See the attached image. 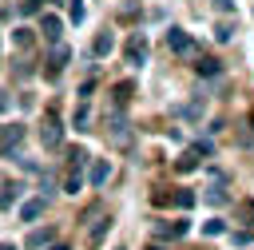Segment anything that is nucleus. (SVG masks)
<instances>
[{
  "label": "nucleus",
  "mask_w": 254,
  "mask_h": 250,
  "mask_svg": "<svg viewBox=\"0 0 254 250\" xmlns=\"http://www.w3.org/2000/svg\"><path fill=\"white\" fill-rule=\"evenodd\" d=\"M48 250H67V246H64V242H52V246H48Z\"/></svg>",
  "instance_id": "nucleus-31"
},
{
  "label": "nucleus",
  "mask_w": 254,
  "mask_h": 250,
  "mask_svg": "<svg viewBox=\"0 0 254 250\" xmlns=\"http://www.w3.org/2000/svg\"><path fill=\"white\" fill-rule=\"evenodd\" d=\"M190 230V222L187 218H179V222H167V226H159V238H183Z\"/></svg>",
  "instance_id": "nucleus-12"
},
{
  "label": "nucleus",
  "mask_w": 254,
  "mask_h": 250,
  "mask_svg": "<svg viewBox=\"0 0 254 250\" xmlns=\"http://www.w3.org/2000/svg\"><path fill=\"white\" fill-rule=\"evenodd\" d=\"M40 143H44L48 151H56V147L64 143V127L56 123V115H48V119H44V127H40Z\"/></svg>",
  "instance_id": "nucleus-2"
},
{
  "label": "nucleus",
  "mask_w": 254,
  "mask_h": 250,
  "mask_svg": "<svg viewBox=\"0 0 254 250\" xmlns=\"http://www.w3.org/2000/svg\"><path fill=\"white\" fill-rule=\"evenodd\" d=\"M115 52V36L111 32H103V36H95V56L103 60V56H111Z\"/></svg>",
  "instance_id": "nucleus-13"
},
{
  "label": "nucleus",
  "mask_w": 254,
  "mask_h": 250,
  "mask_svg": "<svg viewBox=\"0 0 254 250\" xmlns=\"http://www.w3.org/2000/svg\"><path fill=\"white\" fill-rule=\"evenodd\" d=\"M202 198H206L210 206H222V202H226V190H222V187H206V194H202Z\"/></svg>",
  "instance_id": "nucleus-22"
},
{
  "label": "nucleus",
  "mask_w": 254,
  "mask_h": 250,
  "mask_svg": "<svg viewBox=\"0 0 254 250\" xmlns=\"http://www.w3.org/2000/svg\"><path fill=\"white\" fill-rule=\"evenodd\" d=\"M20 198V187H4L0 190V206H8V202H16Z\"/></svg>",
  "instance_id": "nucleus-26"
},
{
  "label": "nucleus",
  "mask_w": 254,
  "mask_h": 250,
  "mask_svg": "<svg viewBox=\"0 0 254 250\" xmlns=\"http://www.w3.org/2000/svg\"><path fill=\"white\" fill-rule=\"evenodd\" d=\"M87 119H91V111H87V99H79V111H75V131H87Z\"/></svg>",
  "instance_id": "nucleus-21"
},
{
  "label": "nucleus",
  "mask_w": 254,
  "mask_h": 250,
  "mask_svg": "<svg viewBox=\"0 0 254 250\" xmlns=\"http://www.w3.org/2000/svg\"><path fill=\"white\" fill-rule=\"evenodd\" d=\"M40 214H44V194H40V198H28V202L20 206V218H24V222H36Z\"/></svg>",
  "instance_id": "nucleus-11"
},
{
  "label": "nucleus",
  "mask_w": 254,
  "mask_h": 250,
  "mask_svg": "<svg viewBox=\"0 0 254 250\" xmlns=\"http://www.w3.org/2000/svg\"><path fill=\"white\" fill-rule=\"evenodd\" d=\"M175 206H179V210H190V206H194V190H179V194H175Z\"/></svg>",
  "instance_id": "nucleus-23"
},
{
  "label": "nucleus",
  "mask_w": 254,
  "mask_h": 250,
  "mask_svg": "<svg viewBox=\"0 0 254 250\" xmlns=\"http://www.w3.org/2000/svg\"><path fill=\"white\" fill-rule=\"evenodd\" d=\"M64 190H67V194H79V190H83V175H79V171H71V175L64 179Z\"/></svg>",
  "instance_id": "nucleus-17"
},
{
  "label": "nucleus",
  "mask_w": 254,
  "mask_h": 250,
  "mask_svg": "<svg viewBox=\"0 0 254 250\" xmlns=\"http://www.w3.org/2000/svg\"><path fill=\"white\" fill-rule=\"evenodd\" d=\"M107 131L115 135V143H127V115H123V107H115L107 115Z\"/></svg>",
  "instance_id": "nucleus-7"
},
{
  "label": "nucleus",
  "mask_w": 254,
  "mask_h": 250,
  "mask_svg": "<svg viewBox=\"0 0 254 250\" xmlns=\"http://www.w3.org/2000/svg\"><path fill=\"white\" fill-rule=\"evenodd\" d=\"M12 40H16L20 48H32V28H16V32H12Z\"/></svg>",
  "instance_id": "nucleus-24"
},
{
  "label": "nucleus",
  "mask_w": 254,
  "mask_h": 250,
  "mask_svg": "<svg viewBox=\"0 0 254 250\" xmlns=\"http://www.w3.org/2000/svg\"><path fill=\"white\" fill-rule=\"evenodd\" d=\"M119 250H123V246H119Z\"/></svg>",
  "instance_id": "nucleus-35"
},
{
  "label": "nucleus",
  "mask_w": 254,
  "mask_h": 250,
  "mask_svg": "<svg viewBox=\"0 0 254 250\" xmlns=\"http://www.w3.org/2000/svg\"><path fill=\"white\" fill-rule=\"evenodd\" d=\"M111 226V218H99L95 226H91V234H87V246H99V238H103V230Z\"/></svg>",
  "instance_id": "nucleus-19"
},
{
  "label": "nucleus",
  "mask_w": 254,
  "mask_h": 250,
  "mask_svg": "<svg viewBox=\"0 0 254 250\" xmlns=\"http://www.w3.org/2000/svg\"><path fill=\"white\" fill-rule=\"evenodd\" d=\"M0 250H16V246H12V242H0Z\"/></svg>",
  "instance_id": "nucleus-32"
},
{
  "label": "nucleus",
  "mask_w": 254,
  "mask_h": 250,
  "mask_svg": "<svg viewBox=\"0 0 254 250\" xmlns=\"http://www.w3.org/2000/svg\"><path fill=\"white\" fill-rule=\"evenodd\" d=\"M202 234L206 238H218V234H226V222L222 218H210V222H202Z\"/></svg>",
  "instance_id": "nucleus-18"
},
{
  "label": "nucleus",
  "mask_w": 254,
  "mask_h": 250,
  "mask_svg": "<svg viewBox=\"0 0 254 250\" xmlns=\"http://www.w3.org/2000/svg\"><path fill=\"white\" fill-rule=\"evenodd\" d=\"M135 95V83L131 79H123V83H115L111 87V99H115V107H127V99Z\"/></svg>",
  "instance_id": "nucleus-10"
},
{
  "label": "nucleus",
  "mask_w": 254,
  "mask_h": 250,
  "mask_svg": "<svg viewBox=\"0 0 254 250\" xmlns=\"http://www.w3.org/2000/svg\"><path fill=\"white\" fill-rule=\"evenodd\" d=\"M167 48L179 52V56H190V52H194V40H190L183 28H167Z\"/></svg>",
  "instance_id": "nucleus-3"
},
{
  "label": "nucleus",
  "mask_w": 254,
  "mask_h": 250,
  "mask_svg": "<svg viewBox=\"0 0 254 250\" xmlns=\"http://www.w3.org/2000/svg\"><path fill=\"white\" fill-rule=\"evenodd\" d=\"M56 242V230L52 226H44V230H32L28 234V250H44V246H52Z\"/></svg>",
  "instance_id": "nucleus-8"
},
{
  "label": "nucleus",
  "mask_w": 254,
  "mask_h": 250,
  "mask_svg": "<svg viewBox=\"0 0 254 250\" xmlns=\"http://www.w3.org/2000/svg\"><path fill=\"white\" fill-rule=\"evenodd\" d=\"M194 71H198V75H218V71H222V63H218V60H210V56H202V60L194 63Z\"/></svg>",
  "instance_id": "nucleus-14"
},
{
  "label": "nucleus",
  "mask_w": 254,
  "mask_h": 250,
  "mask_svg": "<svg viewBox=\"0 0 254 250\" xmlns=\"http://www.w3.org/2000/svg\"><path fill=\"white\" fill-rule=\"evenodd\" d=\"M67 16H71V24H83V16H87L83 0H71V4H67Z\"/></svg>",
  "instance_id": "nucleus-20"
},
{
  "label": "nucleus",
  "mask_w": 254,
  "mask_h": 250,
  "mask_svg": "<svg viewBox=\"0 0 254 250\" xmlns=\"http://www.w3.org/2000/svg\"><path fill=\"white\" fill-rule=\"evenodd\" d=\"M214 36H218V40H230V36H234V28H230V24H218V28H214Z\"/></svg>",
  "instance_id": "nucleus-27"
},
{
  "label": "nucleus",
  "mask_w": 254,
  "mask_h": 250,
  "mask_svg": "<svg viewBox=\"0 0 254 250\" xmlns=\"http://www.w3.org/2000/svg\"><path fill=\"white\" fill-rule=\"evenodd\" d=\"M4 107H8V99H4V95H0V111H4Z\"/></svg>",
  "instance_id": "nucleus-33"
},
{
  "label": "nucleus",
  "mask_w": 254,
  "mask_h": 250,
  "mask_svg": "<svg viewBox=\"0 0 254 250\" xmlns=\"http://www.w3.org/2000/svg\"><path fill=\"white\" fill-rule=\"evenodd\" d=\"M190 155H194V159H210V155H214V143L198 139V143H190Z\"/></svg>",
  "instance_id": "nucleus-15"
},
{
  "label": "nucleus",
  "mask_w": 254,
  "mask_h": 250,
  "mask_svg": "<svg viewBox=\"0 0 254 250\" xmlns=\"http://www.w3.org/2000/svg\"><path fill=\"white\" fill-rule=\"evenodd\" d=\"M40 32H44V40H48V44H60V36H64V20H60V16H52V12H44Z\"/></svg>",
  "instance_id": "nucleus-6"
},
{
  "label": "nucleus",
  "mask_w": 254,
  "mask_h": 250,
  "mask_svg": "<svg viewBox=\"0 0 254 250\" xmlns=\"http://www.w3.org/2000/svg\"><path fill=\"white\" fill-rule=\"evenodd\" d=\"M36 8H40V0H24V4H20V12H24V16H28V12H36Z\"/></svg>",
  "instance_id": "nucleus-28"
},
{
  "label": "nucleus",
  "mask_w": 254,
  "mask_h": 250,
  "mask_svg": "<svg viewBox=\"0 0 254 250\" xmlns=\"http://www.w3.org/2000/svg\"><path fill=\"white\" fill-rule=\"evenodd\" d=\"M87 179H91V187H103V183L111 179V163H107V159H95V163H91V175H87Z\"/></svg>",
  "instance_id": "nucleus-9"
},
{
  "label": "nucleus",
  "mask_w": 254,
  "mask_h": 250,
  "mask_svg": "<svg viewBox=\"0 0 254 250\" xmlns=\"http://www.w3.org/2000/svg\"><path fill=\"white\" fill-rule=\"evenodd\" d=\"M147 250H163V246H147Z\"/></svg>",
  "instance_id": "nucleus-34"
},
{
  "label": "nucleus",
  "mask_w": 254,
  "mask_h": 250,
  "mask_svg": "<svg viewBox=\"0 0 254 250\" xmlns=\"http://www.w3.org/2000/svg\"><path fill=\"white\" fill-rule=\"evenodd\" d=\"M67 60H71V48H67V44H52V56H48V75L56 79V75L64 71V63H67Z\"/></svg>",
  "instance_id": "nucleus-5"
},
{
  "label": "nucleus",
  "mask_w": 254,
  "mask_h": 250,
  "mask_svg": "<svg viewBox=\"0 0 254 250\" xmlns=\"http://www.w3.org/2000/svg\"><path fill=\"white\" fill-rule=\"evenodd\" d=\"M24 143V127L20 123H8V127H0V155H12L16 159V147Z\"/></svg>",
  "instance_id": "nucleus-1"
},
{
  "label": "nucleus",
  "mask_w": 254,
  "mask_h": 250,
  "mask_svg": "<svg viewBox=\"0 0 254 250\" xmlns=\"http://www.w3.org/2000/svg\"><path fill=\"white\" fill-rule=\"evenodd\" d=\"M175 171H179V175H190V171H198V159H194V155L187 151V155H183V159L175 163Z\"/></svg>",
  "instance_id": "nucleus-16"
},
{
  "label": "nucleus",
  "mask_w": 254,
  "mask_h": 250,
  "mask_svg": "<svg viewBox=\"0 0 254 250\" xmlns=\"http://www.w3.org/2000/svg\"><path fill=\"white\" fill-rule=\"evenodd\" d=\"M67 159H71V171H79V167L87 163V151H79V147H71V151H67Z\"/></svg>",
  "instance_id": "nucleus-25"
},
{
  "label": "nucleus",
  "mask_w": 254,
  "mask_h": 250,
  "mask_svg": "<svg viewBox=\"0 0 254 250\" xmlns=\"http://www.w3.org/2000/svg\"><path fill=\"white\" fill-rule=\"evenodd\" d=\"M246 214H250V218H254V198H250V202H246Z\"/></svg>",
  "instance_id": "nucleus-30"
},
{
  "label": "nucleus",
  "mask_w": 254,
  "mask_h": 250,
  "mask_svg": "<svg viewBox=\"0 0 254 250\" xmlns=\"http://www.w3.org/2000/svg\"><path fill=\"white\" fill-rule=\"evenodd\" d=\"M214 8H218V12H230V8H234V0H214Z\"/></svg>",
  "instance_id": "nucleus-29"
},
{
  "label": "nucleus",
  "mask_w": 254,
  "mask_h": 250,
  "mask_svg": "<svg viewBox=\"0 0 254 250\" xmlns=\"http://www.w3.org/2000/svg\"><path fill=\"white\" fill-rule=\"evenodd\" d=\"M127 63H147V36L143 32H131V40H127Z\"/></svg>",
  "instance_id": "nucleus-4"
}]
</instances>
